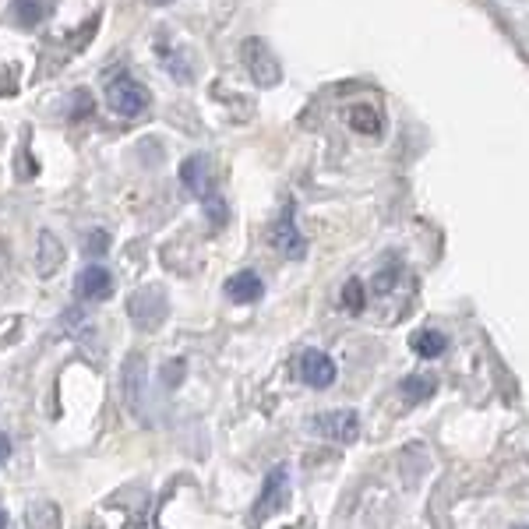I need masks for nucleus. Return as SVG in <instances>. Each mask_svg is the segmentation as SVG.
Wrapping results in <instances>:
<instances>
[{"instance_id":"obj_7","label":"nucleus","mask_w":529,"mask_h":529,"mask_svg":"<svg viewBox=\"0 0 529 529\" xmlns=\"http://www.w3.org/2000/svg\"><path fill=\"white\" fill-rule=\"evenodd\" d=\"M272 244H276V251L286 254V258H304L307 254V244L297 230V219H293V205H286L283 216L272 226Z\"/></svg>"},{"instance_id":"obj_21","label":"nucleus","mask_w":529,"mask_h":529,"mask_svg":"<svg viewBox=\"0 0 529 529\" xmlns=\"http://www.w3.org/2000/svg\"><path fill=\"white\" fill-rule=\"evenodd\" d=\"M106 247H110V240H106V233H92V240H85V254H103Z\"/></svg>"},{"instance_id":"obj_3","label":"nucleus","mask_w":529,"mask_h":529,"mask_svg":"<svg viewBox=\"0 0 529 529\" xmlns=\"http://www.w3.org/2000/svg\"><path fill=\"white\" fill-rule=\"evenodd\" d=\"M311 431L318 434V438H325V441L350 445V441H357V434H360V420H357V413H350V410L321 413V417L311 420Z\"/></svg>"},{"instance_id":"obj_17","label":"nucleus","mask_w":529,"mask_h":529,"mask_svg":"<svg viewBox=\"0 0 529 529\" xmlns=\"http://www.w3.org/2000/svg\"><path fill=\"white\" fill-rule=\"evenodd\" d=\"M343 307L350 314H360L367 307V297H364V286L357 283V279H350V283L343 286Z\"/></svg>"},{"instance_id":"obj_8","label":"nucleus","mask_w":529,"mask_h":529,"mask_svg":"<svg viewBox=\"0 0 529 529\" xmlns=\"http://www.w3.org/2000/svg\"><path fill=\"white\" fill-rule=\"evenodd\" d=\"M300 378L311 388H328L336 381V364H332V357H325L321 350H307L304 357H300Z\"/></svg>"},{"instance_id":"obj_11","label":"nucleus","mask_w":529,"mask_h":529,"mask_svg":"<svg viewBox=\"0 0 529 529\" xmlns=\"http://www.w3.org/2000/svg\"><path fill=\"white\" fill-rule=\"evenodd\" d=\"M261 293H265V286H261L258 272H237V276L226 283V297L237 300V304H254Z\"/></svg>"},{"instance_id":"obj_5","label":"nucleus","mask_w":529,"mask_h":529,"mask_svg":"<svg viewBox=\"0 0 529 529\" xmlns=\"http://www.w3.org/2000/svg\"><path fill=\"white\" fill-rule=\"evenodd\" d=\"M286 498H290V473H286V466H276V470L265 477V487H261V498L258 505H254V519H269L272 512H279V508L286 505Z\"/></svg>"},{"instance_id":"obj_24","label":"nucleus","mask_w":529,"mask_h":529,"mask_svg":"<svg viewBox=\"0 0 529 529\" xmlns=\"http://www.w3.org/2000/svg\"><path fill=\"white\" fill-rule=\"evenodd\" d=\"M152 4H170V0H152Z\"/></svg>"},{"instance_id":"obj_13","label":"nucleus","mask_w":529,"mask_h":529,"mask_svg":"<svg viewBox=\"0 0 529 529\" xmlns=\"http://www.w3.org/2000/svg\"><path fill=\"white\" fill-rule=\"evenodd\" d=\"M346 124L353 127V131H360V135H378L381 131V117L374 106L367 103H353L350 110H346Z\"/></svg>"},{"instance_id":"obj_10","label":"nucleus","mask_w":529,"mask_h":529,"mask_svg":"<svg viewBox=\"0 0 529 529\" xmlns=\"http://www.w3.org/2000/svg\"><path fill=\"white\" fill-rule=\"evenodd\" d=\"M78 293L85 300H106L113 293V276L103 265H89V269L78 276Z\"/></svg>"},{"instance_id":"obj_2","label":"nucleus","mask_w":529,"mask_h":529,"mask_svg":"<svg viewBox=\"0 0 529 529\" xmlns=\"http://www.w3.org/2000/svg\"><path fill=\"white\" fill-rule=\"evenodd\" d=\"M166 311H170V307H166V293L159 290V286H145V290H138L135 297L127 300V314H131L142 328L163 325Z\"/></svg>"},{"instance_id":"obj_12","label":"nucleus","mask_w":529,"mask_h":529,"mask_svg":"<svg viewBox=\"0 0 529 529\" xmlns=\"http://www.w3.org/2000/svg\"><path fill=\"white\" fill-rule=\"evenodd\" d=\"M60 261H64V244L50 230H43L39 233V258H36L39 276H53L60 269Z\"/></svg>"},{"instance_id":"obj_18","label":"nucleus","mask_w":529,"mask_h":529,"mask_svg":"<svg viewBox=\"0 0 529 529\" xmlns=\"http://www.w3.org/2000/svg\"><path fill=\"white\" fill-rule=\"evenodd\" d=\"M15 18H18V25H36L39 18H43L39 0H18V4H15Z\"/></svg>"},{"instance_id":"obj_20","label":"nucleus","mask_w":529,"mask_h":529,"mask_svg":"<svg viewBox=\"0 0 529 529\" xmlns=\"http://www.w3.org/2000/svg\"><path fill=\"white\" fill-rule=\"evenodd\" d=\"M205 212H209V219H212L216 226L226 223V205H223V198H209V202H205Z\"/></svg>"},{"instance_id":"obj_1","label":"nucleus","mask_w":529,"mask_h":529,"mask_svg":"<svg viewBox=\"0 0 529 529\" xmlns=\"http://www.w3.org/2000/svg\"><path fill=\"white\" fill-rule=\"evenodd\" d=\"M106 103H110V110L117 113V117L135 120L149 110V92L120 68V71H110V75H106Z\"/></svg>"},{"instance_id":"obj_19","label":"nucleus","mask_w":529,"mask_h":529,"mask_svg":"<svg viewBox=\"0 0 529 529\" xmlns=\"http://www.w3.org/2000/svg\"><path fill=\"white\" fill-rule=\"evenodd\" d=\"M395 279H399V265H388V269H381L378 276H374V293H388L395 286Z\"/></svg>"},{"instance_id":"obj_4","label":"nucleus","mask_w":529,"mask_h":529,"mask_svg":"<svg viewBox=\"0 0 529 529\" xmlns=\"http://www.w3.org/2000/svg\"><path fill=\"white\" fill-rule=\"evenodd\" d=\"M244 64H247V71H251V78L258 85H276L279 78H283L279 60L272 57V50L261 43V39H247L244 43Z\"/></svg>"},{"instance_id":"obj_6","label":"nucleus","mask_w":529,"mask_h":529,"mask_svg":"<svg viewBox=\"0 0 529 529\" xmlns=\"http://www.w3.org/2000/svg\"><path fill=\"white\" fill-rule=\"evenodd\" d=\"M120 388H124V403L127 410L142 417V406H145V357L142 353H131L124 360V378H120Z\"/></svg>"},{"instance_id":"obj_22","label":"nucleus","mask_w":529,"mask_h":529,"mask_svg":"<svg viewBox=\"0 0 529 529\" xmlns=\"http://www.w3.org/2000/svg\"><path fill=\"white\" fill-rule=\"evenodd\" d=\"M8 452H11V445H8V438H4V434H0V462L8 459Z\"/></svg>"},{"instance_id":"obj_14","label":"nucleus","mask_w":529,"mask_h":529,"mask_svg":"<svg viewBox=\"0 0 529 529\" xmlns=\"http://www.w3.org/2000/svg\"><path fill=\"white\" fill-rule=\"evenodd\" d=\"M410 346L420 353V357L434 360V357H441V353L448 350V339L441 336V332H434V328H420L417 336L410 339Z\"/></svg>"},{"instance_id":"obj_16","label":"nucleus","mask_w":529,"mask_h":529,"mask_svg":"<svg viewBox=\"0 0 529 529\" xmlns=\"http://www.w3.org/2000/svg\"><path fill=\"white\" fill-rule=\"evenodd\" d=\"M434 378H427V374H410V378L403 381V395L406 403H424V399H431L434 395Z\"/></svg>"},{"instance_id":"obj_9","label":"nucleus","mask_w":529,"mask_h":529,"mask_svg":"<svg viewBox=\"0 0 529 529\" xmlns=\"http://www.w3.org/2000/svg\"><path fill=\"white\" fill-rule=\"evenodd\" d=\"M180 180H184L187 191L198 194V198H205V202L212 198V166H209V159L205 156L184 159V166H180Z\"/></svg>"},{"instance_id":"obj_23","label":"nucleus","mask_w":529,"mask_h":529,"mask_svg":"<svg viewBox=\"0 0 529 529\" xmlns=\"http://www.w3.org/2000/svg\"><path fill=\"white\" fill-rule=\"evenodd\" d=\"M0 529H8V512L4 508H0Z\"/></svg>"},{"instance_id":"obj_15","label":"nucleus","mask_w":529,"mask_h":529,"mask_svg":"<svg viewBox=\"0 0 529 529\" xmlns=\"http://www.w3.org/2000/svg\"><path fill=\"white\" fill-rule=\"evenodd\" d=\"M29 529H60V512L50 501H36L29 505Z\"/></svg>"}]
</instances>
